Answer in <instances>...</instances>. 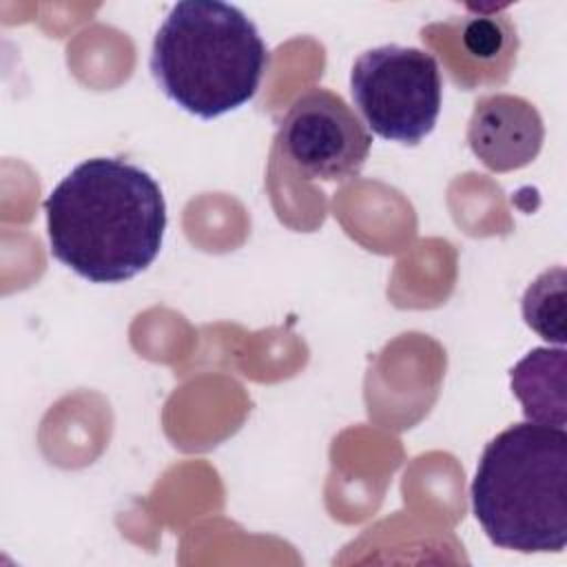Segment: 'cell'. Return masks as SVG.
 <instances>
[{
	"label": "cell",
	"instance_id": "cell-1",
	"mask_svg": "<svg viewBox=\"0 0 567 567\" xmlns=\"http://www.w3.org/2000/svg\"><path fill=\"white\" fill-rule=\"evenodd\" d=\"M51 255L93 284L128 281L159 255L166 202L144 168L120 157L78 164L44 202Z\"/></svg>",
	"mask_w": 567,
	"mask_h": 567
},
{
	"label": "cell",
	"instance_id": "cell-2",
	"mask_svg": "<svg viewBox=\"0 0 567 567\" xmlns=\"http://www.w3.org/2000/svg\"><path fill=\"white\" fill-rule=\"evenodd\" d=\"M270 55L255 22L235 4L177 2L155 33L151 73L184 111L213 120L250 102Z\"/></svg>",
	"mask_w": 567,
	"mask_h": 567
},
{
	"label": "cell",
	"instance_id": "cell-3",
	"mask_svg": "<svg viewBox=\"0 0 567 567\" xmlns=\"http://www.w3.org/2000/svg\"><path fill=\"white\" fill-rule=\"evenodd\" d=\"M472 509L485 536L520 554L563 551L567 543V432L514 423L483 450Z\"/></svg>",
	"mask_w": 567,
	"mask_h": 567
},
{
	"label": "cell",
	"instance_id": "cell-4",
	"mask_svg": "<svg viewBox=\"0 0 567 567\" xmlns=\"http://www.w3.org/2000/svg\"><path fill=\"white\" fill-rule=\"evenodd\" d=\"M350 91L372 133L414 146L439 120L443 80L432 53L383 44L354 60Z\"/></svg>",
	"mask_w": 567,
	"mask_h": 567
},
{
	"label": "cell",
	"instance_id": "cell-5",
	"mask_svg": "<svg viewBox=\"0 0 567 567\" xmlns=\"http://www.w3.org/2000/svg\"><path fill=\"white\" fill-rule=\"evenodd\" d=\"M277 142L299 173L326 182L359 175L372 146L354 111L326 89H310L290 104Z\"/></svg>",
	"mask_w": 567,
	"mask_h": 567
},
{
	"label": "cell",
	"instance_id": "cell-6",
	"mask_svg": "<svg viewBox=\"0 0 567 567\" xmlns=\"http://www.w3.org/2000/svg\"><path fill=\"white\" fill-rule=\"evenodd\" d=\"M543 137L545 126L536 106L509 93L481 97L467 124L472 153L496 173L516 171L534 162Z\"/></svg>",
	"mask_w": 567,
	"mask_h": 567
},
{
	"label": "cell",
	"instance_id": "cell-7",
	"mask_svg": "<svg viewBox=\"0 0 567 567\" xmlns=\"http://www.w3.org/2000/svg\"><path fill=\"white\" fill-rule=\"evenodd\" d=\"M439 38H430L443 47L441 58L447 62L452 80L463 89H474L483 82H503L516 58V31L505 18L472 16L434 24Z\"/></svg>",
	"mask_w": 567,
	"mask_h": 567
},
{
	"label": "cell",
	"instance_id": "cell-8",
	"mask_svg": "<svg viewBox=\"0 0 567 567\" xmlns=\"http://www.w3.org/2000/svg\"><path fill=\"white\" fill-rule=\"evenodd\" d=\"M512 392L527 421L565 427V350L536 348L512 372Z\"/></svg>",
	"mask_w": 567,
	"mask_h": 567
},
{
	"label": "cell",
	"instance_id": "cell-9",
	"mask_svg": "<svg viewBox=\"0 0 567 567\" xmlns=\"http://www.w3.org/2000/svg\"><path fill=\"white\" fill-rule=\"evenodd\" d=\"M523 317L543 339L565 341V268L543 272L523 297Z\"/></svg>",
	"mask_w": 567,
	"mask_h": 567
}]
</instances>
